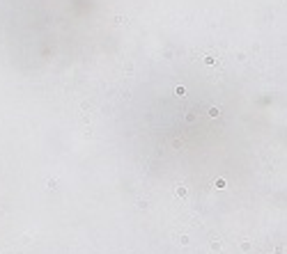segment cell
Here are the masks:
<instances>
[{
    "label": "cell",
    "mask_w": 287,
    "mask_h": 254,
    "mask_svg": "<svg viewBox=\"0 0 287 254\" xmlns=\"http://www.w3.org/2000/svg\"><path fill=\"white\" fill-rule=\"evenodd\" d=\"M285 252V247H283V245H276V247H273V254H283Z\"/></svg>",
    "instance_id": "obj_5"
},
{
    "label": "cell",
    "mask_w": 287,
    "mask_h": 254,
    "mask_svg": "<svg viewBox=\"0 0 287 254\" xmlns=\"http://www.w3.org/2000/svg\"><path fill=\"white\" fill-rule=\"evenodd\" d=\"M214 186H216L218 190H223V188H227V183H225V179H216V181H214Z\"/></svg>",
    "instance_id": "obj_1"
},
{
    "label": "cell",
    "mask_w": 287,
    "mask_h": 254,
    "mask_svg": "<svg viewBox=\"0 0 287 254\" xmlns=\"http://www.w3.org/2000/svg\"><path fill=\"white\" fill-rule=\"evenodd\" d=\"M239 247H241V252H251V243H248V240H244Z\"/></svg>",
    "instance_id": "obj_3"
},
{
    "label": "cell",
    "mask_w": 287,
    "mask_h": 254,
    "mask_svg": "<svg viewBox=\"0 0 287 254\" xmlns=\"http://www.w3.org/2000/svg\"><path fill=\"white\" fill-rule=\"evenodd\" d=\"M211 250L218 252V250H221V240H211Z\"/></svg>",
    "instance_id": "obj_4"
},
{
    "label": "cell",
    "mask_w": 287,
    "mask_h": 254,
    "mask_svg": "<svg viewBox=\"0 0 287 254\" xmlns=\"http://www.w3.org/2000/svg\"><path fill=\"white\" fill-rule=\"evenodd\" d=\"M184 92H186V89H184V87H182V85H179V87H177V89H175V94H179V96H184Z\"/></svg>",
    "instance_id": "obj_7"
},
{
    "label": "cell",
    "mask_w": 287,
    "mask_h": 254,
    "mask_svg": "<svg viewBox=\"0 0 287 254\" xmlns=\"http://www.w3.org/2000/svg\"><path fill=\"white\" fill-rule=\"evenodd\" d=\"M175 195H177V197H186V188H184V186H177V188H175Z\"/></svg>",
    "instance_id": "obj_2"
},
{
    "label": "cell",
    "mask_w": 287,
    "mask_h": 254,
    "mask_svg": "<svg viewBox=\"0 0 287 254\" xmlns=\"http://www.w3.org/2000/svg\"><path fill=\"white\" fill-rule=\"evenodd\" d=\"M179 243L182 245H189V236H179Z\"/></svg>",
    "instance_id": "obj_6"
}]
</instances>
